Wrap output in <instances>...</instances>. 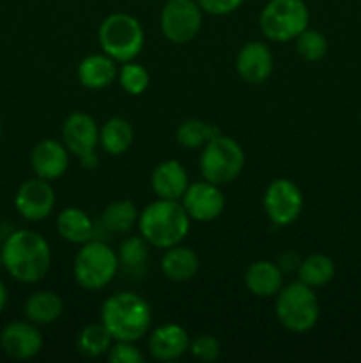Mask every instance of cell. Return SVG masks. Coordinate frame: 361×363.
I'll return each instance as SVG.
<instances>
[{"instance_id":"cell-1","label":"cell","mask_w":361,"mask_h":363,"mask_svg":"<svg viewBox=\"0 0 361 363\" xmlns=\"http://www.w3.org/2000/svg\"><path fill=\"white\" fill-rule=\"evenodd\" d=\"M6 272L20 284H38L52 266V248L39 233L20 229L4 240L0 250Z\"/></svg>"},{"instance_id":"cell-2","label":"cell","mask_w":361,"mask_h":363,"mask_svg":"<svg viewBox=\"0 0 361 363\" xmlns=\"http://www.w3.org/2000/svg\"><path fill=\"white\" fill-rule=\"evenodd\" d=\"M101 323L115 342H137L151 330L152 311L140 294L122 291L103 301Z\"/></svg>"},{"instance_id":"cell-3","label":"cell","mask_w":361,"mask_h":363,"mask_svg":"<svg viewBox=\"0 0 361 363\" xmlns=\"http://www.w3.org/2000/svg\"><path fill=\"white\" fill-rule=\"evenodd\" d=\"M190 222L191 218L179 201L158 199L142 209L137 225L140 236L151 247L166 250L183 243L190 233Z\"/></svg>"},{"instance_id":"cell-4","label":"cell","mask_w":361,"mask_h":363,"mask_svg":"<svg viewBox=\"0 0 361 363\" xmlns=\"http://www.w3.org/2000/svg\"><path fill=\"white\" fill-rule=\"evenodd\" d=\"M275 312L283 328L294 333H306L317 325L321 305L314 287L297 280L282 287L276 294Z\"/></svg>"},{"instance_id":"cell-5","label":"cell","mask_w":361,"mask_h":363,"mask_svg":"<svg viewBox=\"0 0 361 363\" xmlns=\"http://www.w3.org/2000/svg\"><path fill=\"white\" fill-rule=\"evenodd\" d=\"M98 39L103 53L124 64L140 55L145 34L137 18L126 13H113L99 25Z\"/></svg>"},{"instance_id":"cell-6","label":"cell","mask_w":361,"mask_h":363,"mask_svg":"<svg viewBox=\"0 0 361 363\" xmlns=\"http://www.w3.org/2000/svg\"><path fill=\"white\" fill-rule=\"evenodd\" d=\"M119 257L103 241H87L74 257L73 275L85 291L105 289L119 272Z\"/></svg>"},{"instance_id":"cell-7","label":"cell","mask_w":361,"mask_h":363,"mask_svg":"<svg viewBox=\"0 0 361 363\" xmlns=\"http://www.w3.org/2000/svg\"><path fill=\"white\" fill-rule=\"evenodd\" d=\"M244 151L232 137L218 133L202 147L200 174L205 181L218 186L232 183L244 169Z\"/></svg>"},{"instance_id":"cell-8","label":"cell","mask_w":361,"mask_h":363,"mask_svg":"<svg viewBox=\"0 0 361 363\" xmlns=\"http://www.w3.org/2000/svg\"><path fill=\"white\" fill-rule=\"evenodd\" d=\"M310 23V11L304 0H269L260 11L258 27L276 43L294 41Z\"/></svg>"},{"instance_id":"cell-9","label":"cell","mask_w":361,"mask_h":363,"mask_svg":"<svg viewBox=\"0 0 361 363\" xmlns=\"http://www.w3.org/2000/svg\"><path fill=\"white\" fill-rule=\"evenodd\" d=\"M202 13L197 0H166L159 16L163 35L173 45H186L202 28Z\"/></svg>"},{"instance_id":"cell-10","label":"cell","mask_w":361,"mask_h":363,"mask_svg":"<svg viewBox=\"0 0 361 363\" xmlns=\"http://www.w3.org/2000/svg\"><path fill=\"white\" fill-rule=\"evenodd\" d=\"M264 211L275 225L287 227L299 218L304 206L303 191L290 179L271 181L264 191Z\"/></svg>"},{"instance_id":"cell-11","label":"cell","mask_w":361,"mask_h":363,"mask_svg":"<svg viewBox=\"0 0 361 363\" xmlns=\"http://www.w3.org/2000/svg\"><path fill=\"white\" fill-rule=\"evenodd\" d=\"M55 206V191L50 181L35 176L20 184L14 195V208L27 222H41L48 218Z\"/></svg>"},{"instance_id":"cell-12","label":"cell","mask_w":361,"mask_h":363,"mask_svg":"<svg viewBox=\"0 0 361 363\" xmlns=\"http://www.w3.org/2000/svg\"><path fill=\"white\" fill-rule=\"evenodd\" d=\"M180 204L186 209L188 216L195 222H212L225 209V195L219 190L218 184L204 179L186 188Z\"/></svg>"},{"instance_id":"cell-13","label":"cell","mask_w":361,"mask_h":363,"mask_svg":"<svg viewBox=\"0 0 361 363\" xmlns=\"http://www.w3.org/2000/svg\"><path fill=\"white\" fill-rule=\"evenodd\" d=\"M0 347L13 360H30L42 350V335L30 321H13L0 333Z\"/></svg>"},{"instance_id":"cell-14","label":"cell","mask_w":361,"mask_h":363,"mask_svg":"<svg viewBox=\"0 0 361 363\" xmlns=\"http://www.w3.org/2000/svg\"><path fill=\"white\" fill-rule=\"evenodd\" d=\"M275 59L269 46L262 41H250L239 50L236 57L237 74L246 84L260 85L271 77Z\"/></svg>"},{"instance_id":"cell-15","label":"cell","mask_w":361,"mask_h":363,"mask_svg":"<svg viewBox=\"0 0 361 363\" xmlns=\"http://www.w3.org/2000/svg\"><path fill=\"white\" fill-rule=\"evenodd\" d=\"M62 144L74 156L96 151L99 144V126L94 117L85 112H74L62 124Z\"/></svg>"},{"instance_id":"cell-16","label":"cell","mask_w":361,"mask_h":363,"mask_svg":"<svg viewBox=\"0 0 361 363\" xmlns=\"http://www.w3.org/2000/svg\"><path fill=\"white\" fill-rule=\"evenodd\" d=\"M149 353L159 362L179 360L190 350V335L177 323L156 326L149 333Z\"/></svg>"},{"instance_id":"cell-17","label":"cell","mask_w":361,"mask_h":363,"mask_svg":"<svg viewBox=\"0 0 361 363\" xmlns=\"http://www.w3.org/2000/svg\"><path fill=\"white\" fill-rule=\"evenodd\" d=\"M62 142L45 138L32 149L30 165L38 177L46 181H55L66 174L69 167V155Z\"/></svg>"},{"instance_id":"cell-18","label":"cell","mask_w":361,"mask_h":363,"mask_svg":"<svg viewBox=\"0 0 361 363\" xmlns=\"http://www.w3.org/2000/svg\"><path fill=\"white\" fill-rule=\"evenodd\" d=\"M151 186L158 199L180 201L186 188L190 186L186 169L177 160H165L152 170Z\"/></svg>"},{"instance_id":"cell-19","label":"cell","mask_w":361,"mask_h":363,"mask_svg":"<svg viewBox=\"0 0 361 363\" xmlns=\"http://www.w3.org/2000/svg\"><path fill=\"white\" fill-rule=\"evenodd\" d=\"M117 73L119 69L115 66V60L106 53L87 55L85 59H81L76 69L78 82L91 91H99V89L112 85L117 80Z\"/></svg>"},{"instance_id":"cell-20","label":"cell","mask_w":361,"mask_h":363,"mask_svg":"<svg viewBox=\"0 0 361 363\" xmlns=\"http://www.w3.org/2000/svg\"><path fill=\"white\" fill-rule=\"evenodd\" d=\"M244 286L258 298H271L283 287V272L271 261H255L244 272Z\"/></svg>"},{"instance_id":"cell-21","label":"cell","mask_w":361,"mask_h":363,"mask_svg":"<svg viewBox=\"0 0 361 363\" xmlns=\"http://www.w3.org/2000/svg\"><path fill=\"white\" fill-rule=\"evenodd\" d=\"M161 273L170 282H190L200 268V259L191 248L176 245L166 248L159 262Z\"/></svg>"},{"instance_id":"cell-22","label":"cell","mask_w":361,"mask_h":363,"mask_svg":"<svg viewBox=\"0 0 361 363\" xmlns=\"http://www.w3.org/2000/svg\"><path fill=\"white\" fill-rule=\"evenodd\" d=\"M62 298L53 291H35L27 298L23 305L25 318L38 326L55 323L62 315Z\"/></svg>"},{"instance_id":"cell-23","label":"cell","mask_w":361,"mask_h":363,"mask_svg":"<svg viewBox=\"0 0 361 363\" xmlns=\"http://www.w3.org/2000/svg\"><path fill=\"white\" fill-rule=\"evenodd\" d=\"M57 230L62 240L73 245H84L94 236V222L80 208L71 206V208L62 209L57 216Z\"/></svg>"},{"instance_id":"cell-24","label":"cell","mask_w":361,"mask_h":363,"mask_svg":"<svg viewBox=\"0 0 361 363\" xmlns=\"http://www.w3.org/2000/svg\"><path fill=\"white\" fill-rule=\"evenodd\" d=\"M134 140V130L124 117H110L99 128V145L110 156H120L131 147Z\"/></svg>"},{"instance_id":"cell-25","label":"cell","mask_w":361,"mask_h":363,"mask_svg":"<svg viewBox=\"0 0 361 363\" xmlns=\"http://www.w3.org/2000/svg\"><path fill=\"white\" fill-rule=\"evenodd\" d=\"M335 262L329 255L311 254L299 262L297 266V277L299 282L310 287H324L335 279Z\"/></svg>"},{"instance_id":"cell-26","label":"cell","mask_w":361,"mask_h":363,"mask_svg":"<svg viewBox=\"0 0 361 363\" xmlns=\"http://www.w3.org/2000/svg\"><path fill=\"white\" fill-rule=\"evenodd\" d=\"M138 209L133 201L130 199H120V201L110 202L105 208L101 216V222L110 233L126 234L138 223Z\"/></svg>"},{"instance_id":"cell-27","label":"cell","mask_w":361,"mask_h":363,"mask_svg":"<svg viewBox=\"0 0 361 363\" xmlns=\"http://www.w3.org/2000/svg\"><path fill=\"white\" fill-rule=\"evenodd\" d=\"M112 342L113 337L110 335L103 323H91V325L84 326L81 332L78 333L76 347L84 357L99 358L108 353Z\"/></svg>"},{"instance_id":"cell-28","label":"cell","mask_w":361,"mask_h":363,"mask_svg":"<svg viewBox=\"0 0 361 363\" xmlns=\"http://www.w3.org/2000/svg\"><path fill=\"white\" fill-rule=\"evenodd\" d=\"M219 131L212 124L205 123L202 119H188L177 128V142L186 149H200L216 137Z\"/></svg>"},{"instance_id":"cell-29","label":"cell","mask_w":361,"mask_h":363,"mask_svg":"<svg viewBox=\"0 0 361 363\" xmlns=\"http://www.w3.org/2000/svg\"><path fill=\"white\" fill-rule=\"evenodd\" d=\"M117 80H119L120 87L131 96H140L151 85V74L145 69L142 64L130 60V62H124L122 67L117 73Z\"/></svg>"},{"instance_id":"cell-30","label":"cell","mask_w":361,"mask_h":363,"mask_svg":"<svg viewBox=\"0 0 361 363\" xmlns=\"http://www.w3.org/2000/svg\"><path fill=\"white\" fill-rule=\"evenodd\" d=\"M119 264L130 272H138L144 268L149 257V243L142 236H130L119 247Z\"/></svg>"},{"instance_id":"cell-31","label":"cell","mask_w":361,"mask_h":363,"mask_svg":"<svg viewBox=\"0 0 361 363\" xmlns=\"http://www.w3.org/2000/svg\"><path fill=\"white\" fill-rule=\"evenodd\" d=\"M296 52L306 62H317L328 53V39L322 32L306 28L296 38Z\"/></svg>"},{"instance_id":"cell-32","label":"cell","mask_w":361,"mask_h":363,"mask_svg":"<svg viewBox=\"0 0 361 363\" xmlns=\"http://www.w3.org/2000/svg\"><path fill=\"white\" fill-rule=\"evenodd\" d=\"M191 357L197 358L200 362H214L218 360L219 353H222V346L219 340L212 335H198L193 340H190Z\"/></svg>"},{"instance_id":"cell-33","label":"cell","mask_w":361,"mask_h":363,"mask_svg":"<svg viewBox=\"0 0 361 363\" xmlns=\"http://www.w3.org/2000/svg\"><path fill=\"white\" fill-rule=\"evenodd\" d=\"M108 362L112 363H144L145 357L142 351L134 346V342H124L117 340V344H112L110 351L106 353Z\"/></svg>"},{"instance_id":"cell-34","label":"cell","mask_w":361,"mask_h":363,"mask_svg":"<svg viewBox=\"0 0 361 363\" xmlns=\"http://www.w3.org/2000/svg\"><path fill=\"white\" fill-rule=\"evenodd\" d=\"M200 9L212 16H227L239 9L244 0H197Z\"/></svg>"},{"instance_id":"cell-35","label":"cell","mask_w":361,"mask_h":363,"mask_svg":"<svg viewBox=\"0 0 361 363\" xmlns=\"http://www.w3.org/2000/svg\"><path fill=\"white\" fill-rule=\"evenodd\" d=\"M80 163H81V167H84V169L92 170V169H96V167H98L99 158H98V155H96L94 151H91V152H87V155L80 156Z\"/></svg>"},{"instance_id":"cell-36","label":"cell","mask_w":361,"mask_h":363,"mask_svg":"<svg viewBox=\"0 0 361 363\" xmlns=\"http://www.w3.org/2000/svg\"><path fill=\"white\" fill-rule=\"evenodd\" d=\"M6 305H7V289L6 286H4L2 280H0V312L6 308Z\"/></svg>"},{"instance_id":"cell-37","label":"cell","mask_w":361,"mask_h":363,"mask_svg":"<svg viewBox=\"0 0 361 363\" xmlns=\"http://www.w3.org/2000/svg\"><path fill=\"white\" fill-rule=\"evenodd\" d=\"M2 243H4V241H2V236H0V250H2Z\"/></svg>"},{"instance_id":"cell-38","label":"cell","mask_w":361,"mask_h":363,"mask_svg":"<svg viewBox=\"0 0 361 363\" xmlns=\"http://www.w3.org/2000/svg\"><path fill=\"white\" fill-rule=\"evenodd\" d=\"M0 137H2V123H0Z\"/></svg>"},{"instance_id":"cell-39","label":"cell","mask_w":361,"mask_h":363,"mask_svg":"<svg viewBox=\"0 0 361 363\" xmlns=\"http://www.w3.org/2000/svg\"><path fill=\"white\" fill-rule=\"evenodd\" d=\"M360 121H361V108H360Z\"/></svg>"}]
</instances>
